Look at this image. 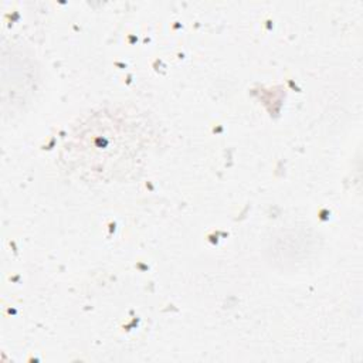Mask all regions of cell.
Returning a JSON list of instances; mask_svg holds the SVG:
<instances>
[{"mask_svg":"<svg viewBox=\"0 0 363 363\" xmlns=\"http://www.w3.org/2000/svg\"><path fill=\"white\" fill-rule=\"evenodd\" d=\"M155 125L128 106L91 112L65 138L60 159L64 169L89 183H106L132 173L152 152Z\"/></svg>","mask_w":363,"mask_h":363,"instance_id":"6da1fadb","label":"cell"}]
</instances>
